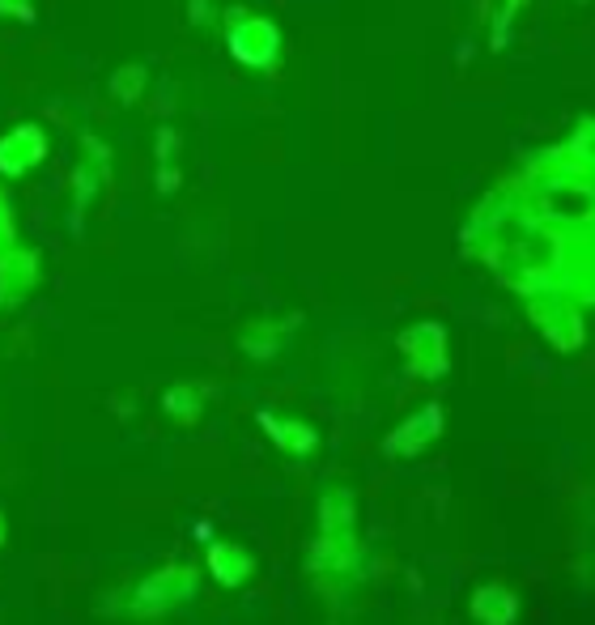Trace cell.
I'll return each instance as SVG.
<instances>
[{
    "mask_svg": "<svg viewBox=\"0 0 595 625\" xmlns=\"http://www.w3.org/2000/svg\"><path fill=\"white\" fill-rule=\"evenodd\" d=\"M472 613L485 625H510V617H515V596L502 587H481L472 600Z\"/></svg>",
    "mask_w": 595,
    "mask_h": 625,
    "instance_id": "1",
    "label": "cell"
},
{
    "mask_svg": "<svg viewBox=\"0 0 595 625\" xmlns=\"http://www.w3.org/2000/svg\"><path fill=\"white\" fill-rule=\"evenodd\" d=\"M434 421H442V413H438V409H425L417 421H408V426H404V434H396V438H391V443H387V451H391V455H413V451H421V443H425V438H430V434H438V430H425V426H434Z\"/></svg>",
    "mask_w": 595,
    "mask_h": 625,
    "instance_id": "2",
    "label": "cell"
},
{
    "mask_svg": "<svg viewBox=\"0 0 595 625\" xmlns=\"http://www.w3.org/2000/svg\"><path fill=\"white\" fill-rule=\"evenodd\" d=\"M213 562H217V579L221 583H243L251 566H247V557L238 553V549H213Z\"/></svg>",
    "mask_w": 595,
    "mask_h": 625,
    "instance_id": "3",
    "label": "cell"
}]
</instances>
